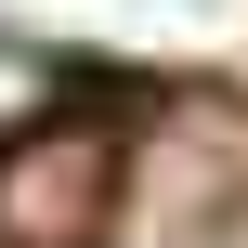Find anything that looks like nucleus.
I'll return each instance as SVG.
<instances>
[{"instance_id": "f03ea898", "label": "nucleus", "mask_w": 248, "mask_h": 248, "mask_svg": "<svg viewBox=\"0 0 248 248\" xmlns=\"http://www.w3.org/2000/svg\"><path fill=\"white\" fill-rule=\"evenodd\" d=\"M26 118H52V52L0 26V131H26Z\"/></svg>"}, {"instance_id": "7ed1b4c3", "label": "nucleus", "mask_w": 248, "mask_h": 248, "mask_svg": "<svg viewBox=\"0 0 248 248\" xmlns=\"http://www.w3.org/2000/svg\"><path fill=\"white\" fill-rule=\"evenodd\" d=\"M131 13H170V26H222L235 0H131Z\"/></svg>"}, {"instance_id": "f257e3e1", "label": "nucleus", "mask_w": 248, "mask_h": 248, "mask_svg": "<svg viewBox=\"0 0 248 248\" xmlns=\"http://www.w3.org/2000/svg\"><path fill=\"white\" fill-rule=\"evenodd\" d=\"M105 222H118V131L105 118L0 131V248H105Z\"/></svg>"}]
</instances>
